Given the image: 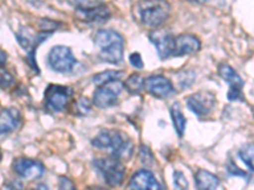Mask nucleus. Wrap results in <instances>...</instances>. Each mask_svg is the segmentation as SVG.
<instances>
[{
	"label": "nucleus",
	"mask_w": 254,
	"mask_h": 190,
	"mask_svg": "<svg viewBox=\"0 0 254 190\" xmlns=\"http://www.w3.org/2000/svg\"><path fill=\"white\" fill-rule=\"evenodd\" d=\"M94 44L99 48V58L103 62L121 63L124 60V37L112 29H99L94 35Z\"/></svg>",
	"instance_id": "1"
},
{
	"label": "nucleus",
	"mask_w": 254,
	"mask_h": 190,
	"mask_svg": "<svg viewBox=\"0 0 254 190\" xmlns=\"http://www.w3.org/2000/svg\"><path fill=\"white\" fill-rule=\"evenodd\" d=\"M139 18L147 27H159L169 17V4L165 1H145L137 4Z\"/></svg>",
	"instance_id": "2"
},
{
	"label": "nucleus",
	"mask_w": 254,
	"mask_h": 190,
	"mask_svg": "<svg viewBox=\"0 0 254 190\" xmlns=\"http://www.w3.org/2000/svg\"><path fill=\"white\" fill-rule=\"evenodd\" d=\"M95 170L103 176L104 182L111 187H117L122 183L125 176V167L120 160L115 157L97 158L94 161Z\"/></svg>",
	"instance_id": "3"
},
{
	"label": "nucleus",
	"mask_w": 254,
	"mask_h": 190,
	"mask_svg": "<svg viewBox=\"0 0 254 190\" xmlns=\"http://www.w3.org/2000/svg\"><path fill=\"white\" fill-rule=\"evenodd\" d=\"M47 62L54 71L69 72L75 66L76 60L69 47L55 46L50 49Z\"/></svg>",
	"instance_id": "4"
},
{
	"label": "nucleus",
	"mask_w": 254,
	"mask_h": 190,
	"mask_svg": "<svg viewBox=\"0 0 254 190\" xmlns=\"http://www.w3.org/2000/svg\"><path fill=\"white\" fill-rule=\"evenodd\" d=\"M124 89V84L120 80L111 81L95 89L93 94V103L98 108H108L115 105L119 95Z\"/></svg>",
	"instance_id": "5"
},
{
	"label": "nucleus",
	"mask_w": 254,
	"mask_h": 190,
	"mask_svg": "<svg viewBox=\"0 0 254 190\" xmlns=\"http://www.w3.org/2000/svg\"><path fill=\"white\" fill-rule=\"evenodd\" d=\"M72 90L69 87L61 85H49L45 92V105L51 112H63L69 103Z\"/></svg>",
	"instance_id": "6"
},
{
	"label": "nucleus",
	"mask_w": 254,
	"mask_h": 190,
	"mask_svg": "<svg viewBox=\"0 0 254 190\" xmlns=\"http://www.w3.org/2000/svg\"><path fill=\"white\" fill-rule=\"evenodd\" d=\"M128 140L117 131H102L92 140V144L101 150H112V155L120 151L128 143Z\"/></svg>",
	"instance_id": "7"
},
{
	"label": "nucleus",
	"mask_w": 254,
	"mask_h": 190,
	"mask_svg": "<svg viewBox=\"0 0 254 190\" xmlns=\"http://www.w3.org/2000/svg\"><path fill=\"white\" fill-rule=\"evenodd\" d=\"M186 101H187V107L190 112L194 113L197 117H205L214 109L216 98L210 92H198L190 95Z\"/></svg>",
	"instance_id": "8"
},
{
	"label": "nucleus",
	"mask_w": 254,
	"mask_h": 190,
	"mask_svg": "<svg viewBox=\"0 0 254 190\" xmlns=\"http://www.w3.org/2000/svg\"><path fill=\"white\" fill-rule=\"evenodd\" d=\"M149 40L156 47L160 58H168L173 56L176 37L172 33L164 29H156L149 33Z\"/></svg>",
	"instance_id": "9"
},
{
	"label": "nucleus",
	"mask_w": 254,
	"mask_h": 190,
	"mask_svg": "<svg viewBox=\"0 0 254 190\" xmlns=\"http://www.w3.org/2000/svg\"><path fill=\"white\" fill-rule=\"evenodd\" d=\"M13 170L24 179H38L45 171L44 165L32 158L19 157L13 162Z\"/></svg>",
	"instance_id": "10"
},
{
	"label": "nucleus",
	"mask_w": 254,
	"mask_h": 190,
	"mask_svg": "<svg viewBox=\"0 0 254 190\" xmlns=\"http://www.w3.org/2000/svg\"><path fill=\"white\" fill-rule=\"evenodd\" d=\"M219 75L221 76V78L229 84V87H230L228 93L229 100H237V99H239L243 88V80L239 76V74H238L233 67L229 66L228 63H221L219 66Z\"/></svg>",
	"instance_id": "11"
},
{
	"label": "nucleus",
	"mask_w": 254,
	"mask_h": 190,
	"mask_svg": "<svg viewBox=\"0 0 254 190\" xmlns=\"http://www.w3.org/2000/svg\"><path fill=\"white\" fill-rule=\"evenodd\" d=\"M145 87L153 96L159 99L169 98L174 93V88L172 83L163 75L149 76L145 81Z\"/></svg>",
	"instance_id": "12"
},
{
	"label": "nucleus",
	"mask_w": 254,
	"mask_h": 190,
	"mask_svg": "<svg viewBox=\"0 0 254 190\" xmlns=\"http://www.w3.org/2000/svg\"><path fill=\"white\" fill-rule=\"evenodd\" d=\"M201 48V42L198 37L194 35H188L183 33L176 37V44H174L173 56H186L193 55Z\"/></svg>",
	"instance_id": "13"
},
{
	"label": "nucleus",
	"mask_w": 254,
	"mask_h": 190,
	"mask_svg": "<svg viewBox=\"0 0 254 190\" xmlns=\"http://www.w3.org/2000/svg\"><path fill=\"white\" fill-rule=\"evenodd\" d=\"M131 190H162L155 176L147 170L136 171L130 180Z\"/></svg>",
	"instance_id": "14"
},
{
	"label": "nucleus",
	"mask_w": 254,
	"mask_h": 190,
	"mask_svg": "<svg viewBox=\"0 0 254 190\" xmlns=\"http://www.w3.org/2000/svg\"><path fill=\"white\" fill-rule=\"evenodd\" d=\"M79 13L83 15V19L87 20L88 23H104L106 20L110 19L111 12L110 9L107 8V5L104 4L97 3L95 5L90 6L87 9H78Z\"/></svg>",
	"instance_id": "15"
},
{
	"label": "nucleus",
	"mask_w": 254,
	"mask_h": 190,
	"mask_svg": "<svg viewBox=\"0 0 254 190\" xmlns=\"http://www.w3.org/2000/svg\"><path fill=\"white\" fill-rule=\"evenodd\" d=\"M20 115L15 108H4L0 114V132L1 135H6L13 132L19 127Z\"/></svg>",
	"instance_id": "16"
},
{
	"label": "nucleus",
	"mask_w": 254,
	"mask_h": 190,
	"mask_svg": "<svg viewBox=\"0 0 254 190\" xmlns=\"http://www.w3.org/2000/svg\"><path fill=\"white\" fill-rule=\"evenodd\" d=\"M197 190H216L220 182L219 178L210 171L198 170L194 175Z\"/></svg>",
	"instance_id": "17"
},
{
	"label": "nucleus",
	"mask_w": 254,
	"mask_h": 190,
	"mask_svg": "<svg viewBox=\"0 0 254 190\" xmlns=\"http://www.w3.org/2000/svg\"><path fill=\"white\" fill-rule=\"evenodd\" d=\"M171 115H172V121H173L174 128H176V132L179 137H183L186 131V117L183 115L182 110L179 108V104H173V107L171 108Z\"/></svg>",
	"instance_id": "18"
},
{
	"label": "nucleus",
	"mask_w": 254,
	"mask_h": 190,
	"mask_svg": "<svg viewBox=\"0 0 254 190\" xmlns=\"http://www.w3.org/2000/svg\"><path fill=\"white\" fill-rule=\"evenodd\" d=\"M144 84L145 81L144 79H142V76L136 72V74H132L130 78L127 79V81L125 83V88H126V90L130 93V94L135 95L139 94V93L144 89Z\"/></svg>",
	"instance_id": "19"
},
{
	"label": "nucleus",
	"mask_w": 254,
	"mask_h": 190,
	"mask_svg": "<svg viewBox=\"0 0 254 190\" xmlns=\"http://www.w3.org/2000/svg\"><path fill=\"white\" fill-rule=\"evenodd\" d=\"M121 75H122V71L110 70V71H103V72H99V74H95V75L93 76V81H94V84H97L98 87H101V85L111 83V81L119 80V78Z\"/></svg>",
	"instance_id": "20"
},
{
	"label": "nucleus",
	"mask_w": 254,
	"mask_h": 190,
	"mask_svg": "<svg viewBox=\"0 0 254 190\" xmlns=\"http://www.w3.org/2000/svg\"><path fill=\"white\" fill-rule=\"evenodd\" d=\"M239 157L252 171H254V144L247 143L240 147Z\"/></svg>",
	"instance_id": "21"
},
{
	"label": "nucleus",
	"mask_w": 254,
	"mask_h": 190,
	"mask_svg": "<svg viewBox=\"0 0 254 190\" xmlns=\"http://www.w3.org/2000/svg\"><path fill=\"white\" fill-rule=\"evenodd\" d=\"M75 112L78 114H88L90 112V104L87 98L81 96L78 99V101H75Z\"/></svg>",
	"instance_id": "22"
},
{
	"label": "nucleus",
	"mask_w": 254,
	"mask_h": 190,
	"mask_svg": "<svg viewBox=\"0 0 254 190\" xmlns=\"http://www.w3.org/2000/svg\"><path fill=\"white\" fill-rule=\"evenodd\" d=\"M174 184H176L177 190H188V182L181 171L174 173Z\"/></svg>",
	"instance_id": "23"
},
{
	"label": "nucleus",
	"mask_w": 254,
	"mask_h": 190,
	"mask_svg": "<svg viewBox=\"0 0 254 190\" xmlns=\"http://www.w3.org/2000/svg\"><path fill=\"white\" fill-rule=\"evenodd\" d=\"M40 24H41V28H42V31H44L45 33H46V32L47 33H52V31L59 27V23H56L55 20H50V19H41Z\"/></svg>",
	"instance_id": "24"
},
{
	"label": "nucleus",
	"mask_w": 254,
	"mask_h": 190,
	"mask_svg": "<svg viewBox=\"0 0 254 190\" xmlns=\"http://www.w3.org/2000/svg\"><path fill=\"white\" fill-rule=\"evenodd\" d=\"M128 60H130V63L132 65L135 69H142L144 67V62H142V58H141V55H140L139 52H133V53H131L130 57H128Z\"/></svg>",
	"instance_id": "25"
},
{
	"label": "nucleus",
	"mask_w": 254,
	"mask_h": 190,
	"mask_svg": "<svg viewBox=\"0 0 254 190\" xmlns=\"http://www.w3.org/2000/svg\"><path fill=\"white\" fill-rule=\"evenodd\" d=\"M59 190H76L72 182L66 176H61L59 180Z\"/></svg>",
	"instance_id": "26"
},
{
	"label": "nucleus",
	"mask_w": 254,
	"mask_h": 190,
	"mask_svg": "<svg viewBox=\"0 0 254 190\" xmlns=\"http://www.w3.org/2000/svg\"><path fill=\"white\" fill-rule=\"evenodd\" d=\"M228 173L230 174V175L247 178V174L244 173V171H243V170H240V169H238V167L235 166V165L233 164V162H229V165H228Z\"/></svg>",
	"instance_id": "27"
},
{
	"label": "nucleus",
	"mask_w": 254,
	"mask_h": 190,
	"mask_svg": "<svg viewBox=\"0 0 254 190\" xmlns=\"http://www.w3.org/2000/svg\"><path fill=\"white\" fill-rule=\"evenodd\" d=\"M13 83V78L9 75L8 72L1 70V87L3 88H8L10 84Z\"/></svg>",
	"instance_id": "28"
},
{
	"label": "nucleus",
	"mask_w": 254,
	"mask_h": 190,
	"mask_svg": "<svg viewBox=\"0 0 254 190\" xmlns=\"http://www.w3.org/2000/svg\"><path fill=\"white\" fill-rule=\"evenodd\" d=\"M85 190H106V189H103V188H101V187H89V188H87Z\"/></svg>",
	"instance_id": "29"
},
{
	"label": "nucleus",
	"mask_w": 254,
	"mask_h": 190,
	"mask_svg": "<svg viewBox=\"0 0 254 190\" xmlns=\"http://www.w3.org/2000/svg\"><path fill=\"white\" fill-rule=\"evenodd\" d=\"M4 63V51H1V65Z\"/></svg>",
	"instance_id": "30"
}]
</instances>
